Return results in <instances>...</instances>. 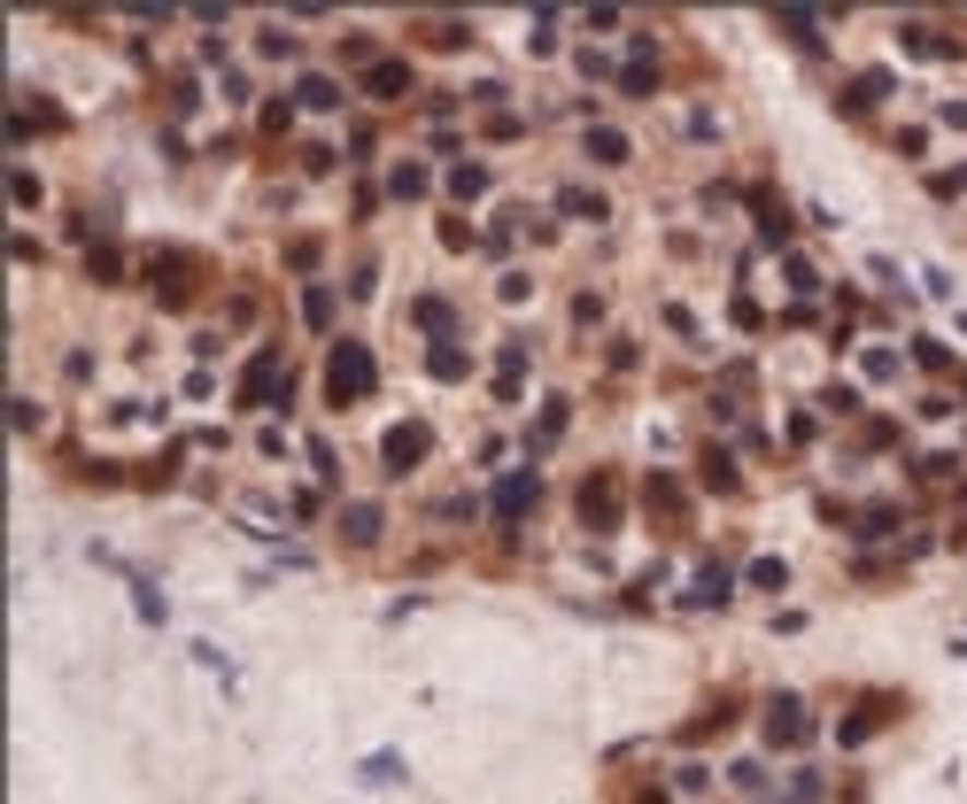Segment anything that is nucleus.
Here are the masks:
<instances>
[{
    "mask_svg": "<svg viewBox=\"0 0 967 804\" xmlns=\"http://www.w3.org/2000/svg\"><path fill=\"white\" fill-rule=\"evenodd\" d=\"M365 781H403V758H395V751H380V758H365Z\"/></svg>",
    "mask_w": 967,
    "mask_h": 804,
    "instance_id": "ddd939ff",
    "label": "nucleus"
},
{
    "mask_svg": "<svg viewBox=\"0 0 967 804\" xmlns=\"http://www.w3.org/2000/svg\"><path fill=\"white\" fill-rule=\"evenodd\" d=\"M805 735H813V711L798 696H766V743L774 751H798Z\"/></svg>",
    "mask_w": 967,
    "mask_h": 804,
    "instance_id": "f03ea898",
    "label": "nucleus"
},
{
    "mask_svg": "<svg viewBox=\"0 0 967 804\" xmlns=\"http://www.w3.org/2000/svg\"><path fill=\"white\" fill-rule=\"evenodd\" d=\"M821 789H828L821 766H798V781H789V804H821Z\"/></svg>",
    "mask_w": 967,
    "mask_h": 804,
    "instance_id": "9d476101",
    "label": "nucleus"
},
{
    "mask_svg": "<svg viewBox=\"0 0 967 804\" xmlns=\"http://www.w3.org/2000/svg\"><path fill=\"white\" fill-rule=\"evenodd\" d=\"M295 101H302V109H333V101H341V85H333V77H302V85H295Z\"/></svg>",
    "mask_w": 967,
    "mask_h": 804,
    "instance_id": "6e6552de",
    "label": "nucleus"
},
{
    "mask_svg": "<svg viewBox=\"0 0 967 804\" xmlns=\"http://www.w3.org/2000/svg\"><path fill=\"white\" fill-rule=\"evenodd\" d=\"M666 789H673V796H705V789H713V766H705V758H681V766L666 773Z\"/></svg>",
    "mask_w": 967,
    "mask_h": 804,
    "instance_id": "39448f33",
    "label": "nucleus"
},
{
    "mask_svg": "<svg viewBox=\"0 0 967 804\" xmlns=\"http://www.w3.org/2000/svg\"><path fill=\"white\" fill-rule=\"evenodd\" d=\"M365 387H372V348H365V340H341L333 364H325V395H333V403H357Z\"/></svg>",
    "mask_w": 967,
    "mask_h": 804,
    "instance_id": "f257e3e1",
    "label": "nucleus"
},
{
    "mask_svg": "<svg viewBox=\"0 0 967 804\" xmlns=\"http://www.w3.org/2000/svg\"><path fill=\"white\" fill-rule=\"evenodd\" d=\"M395 94H410V70L403 62H380L372 70V101H395Z\"/></svg>",
    "mask_w": 967,
    "mask_h": 804,
    "instance_id": "0eeeda50",
    "label": "nucleus"
},
{
    "mask_svg": "<svg viewBox=\"0 0 967 804\" xmlns=\"http://www.w3.org/2000/svg\"><path fill=\"white\" fill-rule=\"evenodd\" d=\"M728 781H736L743 796H766V781H774V773H766V758H728Z\"/></svg>",
    "mask_w": 967,
    "mask_h": 804,
    "instance_id": "423d86ee",
    "label": "nucleus"
},
{
    "mask_svg": "<svg viewBox=\"0 0 967 804\" xmlns=\"http://www.w3.org/2000/svg\"><path fill=\"white\" fill-rule=\"evenodd\" d=\"M418 449H426V425H395V433H387V472H410Z\"/></svg>",
    "mask_w": 967,
    "mask_h": 804,
    "instance_id": "20e7f679",
    "label": "nucleus"
},
{
    "mask_svg": "<svg viewBox=\"0 0 967 804\" xmlns=\"http://www.w3.org/2000/svg\"><path fill=\"white\" fill-rule=\"evenodd\" d=\"M611 503H620V480H611V472H596V480L581 488V518L604 533V526H611Z\"/></svg>",
    "mask_w": 967,
    "mask_h": 804,
    "instance_id": "7ed1b4c3",
    "label": "nucleus"
},
{
    "mask_svg": "<svg viewBox=\"0 0 967 804\" xmlns=\"http://www.w3.org/2000/svg\"><path fill=\"white\" fill-rule=\"evenodd\" d=\"M588 155H596V163H628V140H620V132H588Z\"/></svg>",
    "mask_w": 967,
    "mask_h": 804,
    "instance_id": "9b49d317",
    "label": "nucleus"
},
{
    "mask_svg": "<svg viewBox=\"0 0 967 804\" xmlns=\"http://www.w3.org/2000/svg\"><path fill=\"white\" fill-rule=\"evenodd\" d=\"M348 542H380V511L372 503H348Z\"/></svg>",
    "mask_w": 967,
    "mask_h": 804,
    "instance_id": "1a4fd4ad",
    "label": "nucleus"
},
{
    "mask_svg": "<svg viewBox=\"0 0 967 804\" xmlns=\"http://www.w3.org/2000/svg\"><path fill=\"white\" fill-rule=\"evenodd\" d=\"M781 580H789V573H781V565H774V557H759V565H751V588H759V596H774V588H781Z\"/></svg>",
    "mask_w": 967,
    "mask_h": 804,
    "instance_id": "f8f14e48",
    "label": "nucleus"
}]
</instances>
